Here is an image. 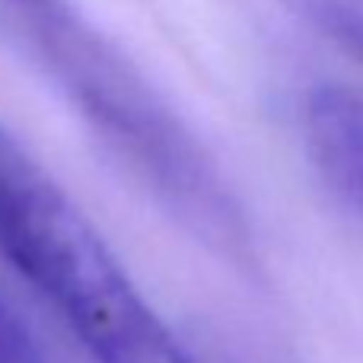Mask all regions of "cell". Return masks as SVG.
<instances>
[{
	"label": "cell",
	"mask_w": 363,
	"mask_h": 363,
	"mask_svg": "<svg viewBox=\"0 0 363 363\" xmlns=\"http://www.w3.org/2000/svg\"><path fill=\"white\" fill-rule=\"evenodd\" d=\"M0 255L96 363H198L131 284L80 207L0 125Z\"/></svg>",
	"instance_id": "obj_2"
},
{
	"label": "cell",
	"mask_w": 363,
	"mask_h": 363,
	"mask_svg": "<svg viewBox=\"0 0 363 363\" xmlns=\"http://www.w3.org/2000/svg\"><path fill=\"white\" fill-rule=\"evenodd\" d=\"M0 38L188 236L239 264L252 262L239 194L172 102L93 19L70 0H0Z\"/></svg>",
	"instance_id": "obj_1"
},
{
	"label": "cell",
	"mask_w": 363,
	"mask_h": 363,
	"mask_svg": "<svg viewBox=\"0 0 363 363\" xmlns=\"http://www.w3.org/2000/svg\"><path fill=\"white\" fill-rule=\"evenodd\" d=\"M319 35L363 64V0H284Z\"/></svg>",
	"instance_id": "obj_3"
}]
</instances>
